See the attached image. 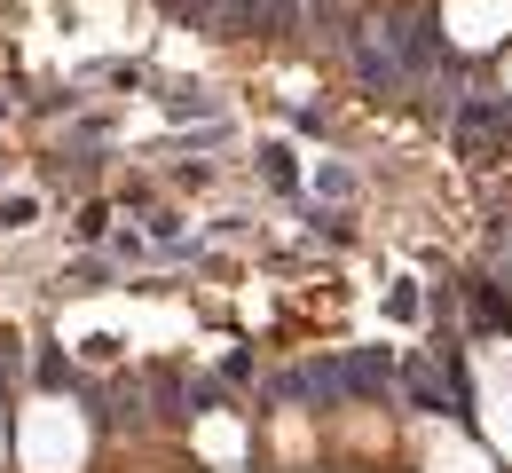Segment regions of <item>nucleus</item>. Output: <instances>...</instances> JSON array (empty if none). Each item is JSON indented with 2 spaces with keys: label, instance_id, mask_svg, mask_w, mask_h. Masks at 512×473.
Wrapping results in <instances>:
<instances>
[{
  "label": "nucleus",
  "instance_id": "1",
  "mask_svg": "<svg viewBox=\"0 0 512 473\" xmlns=\"http://www.w3.org/2000/svg\"><path fill=\"white\" fill-rule=\"evenodd\" d=\"M497 32H512V0H442V40L489 48Z\"/></svg>",
  "mask_w": 512,
  "mask_h": 473
},
{
  "label": "nucleus",
  "instance_id": "2",
  "mask_svg": "<svg viewBox=\"0 0 512 473\" xmlns=\"http://www.w3.org/2000/svg\"><path fill=\"white\" fill-rule=\"evenodd\" d=\"M505 79H512V64H505Z\"/></svg>",
  "mask_w": 512,
  "mask_h": 473
}]
</instances>
